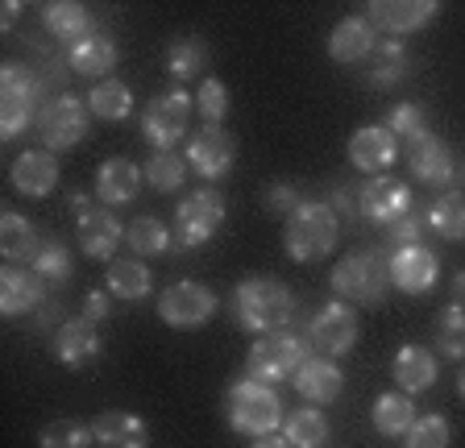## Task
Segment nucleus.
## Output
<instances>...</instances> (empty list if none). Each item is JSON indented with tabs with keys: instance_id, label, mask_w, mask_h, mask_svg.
<instances>
[{
	"instance_id": "nucleus-1",
	"label": "nucleus",
	"mask_w": 465,
	"mask_h": 448,
	"mask_svg": "<svg viewBox=\"0 0 465 448\" xmlns=\"http://www.w3.org/2000/svg\"><path fill=\"white\" fill-rule=\"evenodd\" d=\"M232 320L253 336L287 332V324L295 320V295L279 278H245L232 295Z\"/></svg>"
},
{
	"instance_id": "nucleus-2",
	"label": "nucleus",
	"mask_w": 465,
	"mask_h": 448,
	"mask_svg": "<svg viewBox=\"0 0 465 448\" xmlns=\"http://www.w3.org/2000/svg\"><path fill=\"white\" fill-rule=\"evenodd\" d=\"M282 241L295 262H320L337 245V212L329 204H300L287 216Z\"/></svg>"
},
{
	"instance_id": "nucleus-3",
	"label": "nucleus",
	"mask_w": 465,
	"mask_h": 448,
	"mask_svg": "<svg viewBox=\"0 0 465 448\" xmlns=\"http://www.w3.org/2000/svg\"><path fill=\"white\" fill-rule=\"evenodd\" d=\"M282 419H287L282 415V403L266 382L245 378L229 390V424L242 432V436H258V440L274 436V428H279Z\"/></svg>"
},
{
	"instance_id": "nucleus-4",
	"label": "nucleus",
	"mask_w": 465,
	"mask_h": 448,
	"mask_svg": "<svg viewBox=\"0 0 465 448\" xmlns=\"http://www.w3.org/2000/svg\"><path fill=\"white\" fill-rule=\"evenodd\" d=\"M332 287H337V295H345L349 303H382L387 299V291L395 283H391V262H382L378 254H349L337 262V270H332Z\"/></svg>"
},
{
	"instance_id": "nucleus-5",
	"label": "nucleus",
	"mask_w": 465,
	"mask_h": 448,
	"mask_svg": "<svg viewBox=\"0 0 465 448\" xmlns=\"http://www.w3.org/2000/svg\"><path fill=\"white\" fill-rule=\"evenodd\" d=\"M224 224V200L221 191L203 187V191H192L183 204L174 208V245L179 249H195V245L213 241Z\"/></svg>"
},
{
	"instance_id": "nucleus-6",
	"label": "nucleus",
	"mask_w": 465,
	"mask_h": 448,
	"mask_svg": "<svg viewBox=\"0 0 465 448\" xmlns=\"http://www.w3.org/2000/svg\"><path fill=\"white\" fill-rule=\"evenodd\" d=\"M303 341L291 336V332H271V336H258L250 349V361H245V374L253 382H279V378H295L303 361Z\"/></svg>"
},
{
	"instance_id": "nucleus-7",
	"label": "nucleus",
	"mask_w": 465,
	"mask_h": 448,
	"mask_svg": "<svg viewBox=\"0 0 465 448\" xmlns=\"http://www.w3.org/2000/svg\"><path fill=\"white\" fill-rule=\"evenodd\" d=\"M187 125H192V96L183 88H171L163 96H154L142 112L145 141L154 150H174V141L187 133Z\"/></svg>"
},
{
	"instance_id": "nucleus-8",
	"label": "nucleus",
	"mask_w": 465,
	"mask_h": 448,
	"mask_svg": "<svg viewBox=\"0 0 465 448\" xmlns=\"http://www.w3.org/2000/svg\"><path fill=\"white\" fill-rule=\"evenodd\" d=\"M92 129V108L79 96H58L38 112V137L46 150H71Z\"/></svg>"
},
{
	"instance_id": "nucleus-9",
	"label": "nucleus",
	"mask_w": 465,
	"mask_h": 448,
	"mask_svg": "<svg viewBox=\"0 0 465 448\" xmlns=\"http://www.w3.org/2000/svg\"><path fill=\"white\" fill-rule=\"evenodd\" d=\"M158 316L171 328H200L216 316V295L203 283H174L158 299Z\"/></svg>"
},
{
	"instance_id": "nucleus-10",
	"label": "nucleus",
	"mask_w": 465,
	"mask_h": 448,
	"mask_svg": "<svg viewBox=\"0 0 465 448\" xmlns=\"http://www.w3.org/2000/svg\"><path fill=\"white\" fill-rule=\"evenodd\" d=\"M187 166L200 179H224L232 166V137L221 125H203L200 133L187 137Z\"/></svg>"
},
{
	"instance_id": "nucleus-11",
	"label": "nucleus",
	"mask_w": 465,
	"mask_h": 448,
	"mask_svg": "<svg viewBox=\"0 0 465 448\" xmlns=\"http://www.w3.org/2000/svg\"><path fill=\"white\" fill-rule=\"evenodd\" d=\"M312 341L324 353H349L358 345V312L349 303H324L316 316H312Z\"/></svg>"
},
{
	"instance_id": "nucleus-12",
	"label": "nucleus",
	"mask_w": 465,
	"mask_h": 448,
	"mask_svg": "<svg viewBox=\"0 0 465 448\" xmlns=\"http://www.w3.org/2000/svg\"><path fill=\"white\" fill-rule=\"evenodd\" d=\"M436 0H374L366 9L370 25L387 34H416L436 17Z\"/></svg>"
},
{
	"instance_id": "nucleus-13",
	"label": "nucleus",
	"mask_w": 465,
	"mask_h": 448,
	"mask_svg": "<svg viewBox=\"0 0 465 448\" xmlns=\"http://www.w3.org/2000/svg\"><path fill=\"white\" fill-rule=\"evenodd\" d=\"M361 216H370L374 224H395L399 216L411 212V191L403 187V179H391V175H378L361 187Z\"/></svg>"
},
{
	"instance_id": "nucleus-14",
	"label": "nucleus",
	"mask_w": 465,
	"mask_h": 448,
	"mask_svg": "<svg viewBox=\"0 0 465 448\" xmlns=\"http://www.w3.org/2000/svg\"><path fill=\"white\" fill-rule=\"evenodd\" d=\"M399 158V137L387 125H361L349 137V162L358 166L361 175H378Z\"/></svg>"
},
{
	"instance_id": "nucleus-15",
	"label": "nucleus",
	"mask_w": 465,
	"mask_h": 448,
	"mask_svg": "<svg viewBox=\"0 0 465 448\" xmlns=\"http://www.w3.org/2000/svg\"><path fill=\"white\" fill-rule=\"evenodd\" d=\"M407 166H411V175L424 179V183H453L457 175V162H453V150L440 141L436 133H424L420 141H411L407 150Z\"/></svg>"
},
{
	"instance_id": "nucleus-16",
	"label": "nucleus",
	"mask_w": 465,
	"mask_h": 448,
	"mask_svg": "<svg viewBox=\"0 0 465 448\" xmlns=\"http://www.w3.org/2000/svg\"><path fill=\"white\" fill-rule=\"evenodd\" d=\"M436 254L424 249V245H411V249H399L391 254V283L407 295H424L428 287L436 283Z\"/></svg>"
},
{
	"instance_id": "nucleus-17",
	"label": "nucleus",
	"mask_w": 465,
	"mask_h": 448,
	"mask_svg": "<svg viewBox=\"0 0 465 448\" xmlns=\"http://www.w3.org/2000/svg\"><path fill=\"white\" fill-rule=\"evenodd\" d=\"M142 179H145V170H137V162H129V158H108L96 170V195L108 208L134 204L137 191H142Z\"/></svg>"
},
{
	"instance_id": "nucleus-18",
	"label": "nucleus",
	"mask_w": 465,
	"mask_h": 448,
	"mask_svg": "<svg viewBox=\"0 0 465 448\" xmlns=\"http://www.w3.org/2000/svg\"><path fill=\"white\" fill-rule=\"evenodd\" d=\"M121 241H125V229H121V220H116L108 208H92L87 216H79V249H84L87 258L104 262V258L116 254Z\"/></svg>"
},
{
	"instance_id": "nucleus-19",
	"label": "nucleus",
	"mask_w": 465,
	"mask_h": 448,
	"mask_svg": "<svg viewBox=\"0 0 465 448\" xmlns=\"http://www.w3.org/2000/svg\"><path fill=\"white\" fill-rule=\"evenodd\" d=\"M9 179L21 195H34V200H38V195H50L58 183V158L50 154V150H25V154L13 162Z\"/></svg>"
},
{
	"instance_id": "nucleus-20",
	"label": "nucleus",
	"mask_w": 465,
	"mask_h": 448,
	"mask_svg": "<svg viewBox=\"0 0 465 448\" xmlns=\"http://www.w3.org/2000/svg\"><path fill=\"white\" fill-rule=\"evenodd\" d=\"M92 436L100 448H150V432L134 411H100Z\"/></svg>"
},
{
	"instance_id": "nucleus-21",
	"label": "nucleus",
	"mask_w": 465,
	"mask_h": 448,
	"mask_svg": "<svg viewBox=\"0 0 465 448\" xmlns=\"http://www.w3.org/2000/svg\"><path fill=\"white\" fill-rule=\"evenodd\" d=\"M96 353H100V332H96V324L87 320V316H79V320H67L63 328H58L54 357L63 361V365L79 370V365H87V361H96Z\"/></svg>"
},
{
	"instance_id": "nucleus-22",
	"label": "nucleus",
	"mask_w": 465,
	"mask_h": 448,
	"mask_svg": "<svg viewBox=\"0 0 465 448\" xmlns=\"http://www.w3.org/2000/svg\"><path fill=\"white\" fill-rule=\"evenodd\" d=\"M345 386V374L337 370V361L329 357H308L295 370V390H300L308 403H332Z\"/></svg>"
},
{
	"instance_id": "nucleus-23",
	"label": "nucleus",
	"mask_w": 465,
	"mask_h": 448,
	"mask_svg": "<svg viewBox=\"0 0 465 448\" xmlns=\"http://www.w3.org/2000/svg\"><path fill=\"white\" fill-rule=\"evenodd\" d=\"M374 46H378V34L366 17H345L329 34V54L337 63H361L374 54Z\"/></svg>"
},
{
	"instance_id": "nucleus-24",
	"label": "nucleus",
	"mask_w": 465,
	"mask_h": 448,
	"mask_svg": "<svg viewBox=\"0 0 465 448\" xmlns=\"http://www.w3.org/2000/svg\"><path fill=\"white\" fill-rule=\"evenodd\" d=\"M38 303H42V278L34 270L9 266V270L0 274V312L5 316H25Z\"/></svg>"
},
{
	"instance_id": "nucleus-25",
	"label": "nucleus",
	"mask_w": 465,
	"mask_h": 448,
	"mask_svg": "<svg viewBox=\"0 0 465 448\" xmlns=\"http://www.w3.org/2000/svg\"><path fill=\"white\" fill-rule=\"evenodd\" d=\"M42 21H46V30L54 34V38H63L67 46H75V42H84L87 34H92V13H87L84 5H71V0L46 5V9H42Z\"/></svg>"
},
{
	"instance_id": "nucleus-26",
	"label": "nucleus",
	"mask_w": 465,
	"mask_h": 448,
	"mask_svg": "<svg viewBox=\"0 0 465 448\" xmlns=\"http://www.w3.org/2000/svg\"><path fill=\"white\" fill-rule=\"evenodd\" d=\"M416 424V403L407 390H387V394H378L374 403V428L382 436H407Z\"/></svg>"
},
{
	"instance_id": "nucleus-27",
	"label": "nucleus",
	"mask_w": 465,
	"mask_h": 448,
	"mask_svg": "<svg viewBox=\"0 0 465 448\" xmlns=\"http://www.w3.org/2000/svg\"><path fill=\"white\" fill-rule=\"evenodd\" d=\"M395 382L407 390V394H416V390H428L436 382V357L420 345H403L395 353Z\"/></svg>"
},
{
	"instance_id": "nucleus-28",
	"label": "nucleus",
	"mask_w": 465,
	"mask_h": 448,
	"mask_svg": "<svg viewBox=\"0 0 465 448\" xmlns=\"http://www.w3.org/2000/svg\"><path fill=\"white\" fill-rule=\"evenodd\" d=\"M71 67L79 71V75H108V71L116 67V46L113 38H104V34H87L84 42H75V46L67 50Z\"/></svg>"
},
{
	"instance_id": "nucleus-29",
	"label": "nucleus",
	"mask_w": 465,
	"mask_h": 448,
	"mask_svg": "<svg viewBox=\"0 0 465 448\" xmlns=\"http://www.w3.org/2000/svg\"><path fill=\"white\" fill-rule=\"evenodd\" d=\"M0 245H5V258L9 262H34L38 258V233H34V224L25 220L21 212H5L0 216Z\"/></svg>"
},
{
	"instance_id": "nucleus-30",
	"label": "nucleus",
	"mask_w": 465,
	"mask_h": 448,
	"mask_svg": "<svg viewBox=\"0 0 465 448\" xmlns=\"http://www.w3.org/2000/svg\"><path fill=\"white\" fill-rule=\"evenodd\" d=\"M366 67V83L370 88H395L399 79L407 75V50L399 42H378Z\"/></svg>"
},
{
	"instance_id": "nucleus-31",
	"label": "nucleus",
	"mask_w": 465,
	"mask_h": 448,
	"mask_svg": "<svg viewBox=\"0 0 465 448\" xmlns=\"http://www.w3.org/2000/svg\"><path fill=\"white\" fill-rule=\"evenodd\" d=\"M108 291L116 299H142V295H150V270H145L142 258H113V266H108Z\"/></svg>"
},
{
	"instance_id": "nucleus-32",
	"label": "nucleus",
	"mask_w": 465,
	"mask_h": 448,
	"mask_svg": "<svg viewBox=\"0 0 465 448\" xmlns=\"http://www.w3.org/2000/svg\"><path fill=\"white\" fill-rule=\"evenodd\" d=\"M125 241H129V249H134V258H158L174 245V237L166 233V224L158 220V216H137L125 229Z\"/></svg>"
},
{
	"instance_id": "nucleus-33",
	"label": "nucleus",
	"mask_w": 465,
	"mask_h": 448,
	"mask_svg": "<svg viewBox=\"0 0 465 448\" xmlns=\"http://www.w3.org/2000/svg\"><path fill=\"white\" fill-rule=\"evenodd\" d=\"M428 229L440 233L445 241H465V195L461 191H449L440 195L432 208H428Z\"/></svg>"
},
{
	"instance_id": "nucleus-34",
	"label": "nucleus",
	"mask_w": 465,
	"mask_h": 448,
	"mask_svg": "<svg viewBox=\"0 0 465 448\" xmlns=\"http://www.w3.org/2000/svg\"><path fill=\"white\" fill-rule=\"evenodd\" d=\"M87 108H92V117H100V121H125L129 112H134V92H129L121 79H104V83L92 88Z\"/></svg>"
},
{
	"instance_id": "nucleus-35",
	"label": "nucleus",
	"mask_w": 465,
	"mask_h": 448,
	"mask_svg": "<svg viewBox=\"0 0 465 448\" xmlns=\"http://www.w3.org/2000/svg\"><path fill=\"white\" fill-rule=\"evenodd\" d=\"M282 436H287L295 448H320L329 440V419L320 415L316 407H300L282 419Z\"/></svg>"
},
{
	"instance_id": "nucleus-36",
	"label": "nucleus",
	"mask_w": 465,
	"mask_h": 448,
	"mask_svg": "<svg viewBox=\"0 0 465 448\" xmlns=\"http://www.w3.org/2000/svg\"><path fill=\"white\" fill-rule=\"evenodd\" d=\"M203 67H208V46H203L200 38L171 42V50H166V71H171L179 83H192V79H200Z\"/></svg>"
},
{
	"instance_id": "nucleus-37",
	"label": "nucleus",
	"mask_w": 465,
	"mask_h": 448,
	"mask_svg": "<svg viewBox=\"0 0 465 448\" xmlns=\"http://www.w3.org/2000/svg\"><path fill=\"white\" fill-rule=\"evenodd\" d=\"M187 179V158H179L174 150H154L145 162V183H154L158 191H179Z\"/></svg>"
},
{
	"instance_id": "nucleus-38",
	"label": "nucleus",
	"mask_w": 465,
	"mask_h": 448,
	"mask_svg": "<svg viewBox=\"0 0 465 448\" xmlns=\"http://www.w3.org/2000/svg\"><path fill=\"white\" fill-rule=\"evenodd\" d=\"M436 345L453 361L465 357V307L461 303H449L445 312L436 316Z\"/></svg>"
},
{
	"instance_id": "nucleus-39",
	"label": "nucleus",
	"mask_w": 465,
	"mask_h": 448,
	"mask_svg": "<svg viewBox=\"0 0 465 448\" xmlns=\"http://www.w3.org/2000/svg\"><path fill=\"white\" fill-rule=\"evenodd\" d=\"M29 266H34V274H38L42 283H67L71 278V249L63 241H46Z\"/></svg>"
},
{
	"instance_id": "nucleus-40",
	"label": "nucleus",
	"mask_w": 465,
	"mask_h": 448,
	"mask_svg": "<svg viewBox=\"0 0 465 448\" xmlns=\"http://www.w3.org/2000/svg\"><path fill=\"white\" fill-rule=\"evenodd\" d=\"M29 125H38V108H34V100H25V96H0V133L17 137V133H25Z\"/></svg>"
},
{
	"instance_id": "nucleus-41",
	"label": "nucleus",
	"mask_w": 465,
	"mask_h": 448,
	"mask_svg": "<svg viewBox=\"0 0 465 448\" xmlns=\"http://www.w3.org/2000/svg\"><path fill=\"white\" fill-rule=\"evenodd\" d=\"M92 428L75 424V419H54L42 432V448H92Z\"/></svg>"
},
{
	"instance_id": "nucleus-42",
	"label": "nucleus",
	"mask_w": 465,
	"mask_h": 448,
	"mask_svg": "<svg viewBox=\"0 0 465 448\" xmlns=\"http://www.w3.org/2000/svg\"><path fill=\"white\" fill-rule=\"evenodd\" d=\"M453 432H449L445 415H420L407 432V448H449Z\"/></svg>"
},
{
	"instance_id": "nucleus-43",
	"label": "nucleus",
	"mask_w": 465,
	"mask_h": 448,
	"mask_svg": "<svg viewBox=\"0 0 465 448\" xmlns=\"http://www.w3.org/2000/svg\"><path fill=\"white\" fill-rule=\"evenodd\" d=\"M387 129L395 137H407V146L411 141H420V137L428 133V121H424V108L420 104H395L387 117Z\"/></svg>"
},
{
	"instance_id": "nucleus-44",
	"label": "nucleus",
	"mask_w": 465,
	"mask_h": 448,
	"mask_svg": "<svg viewBox=\"0 0 465 448\" xmlns=\"http://www.w3.org/2000/svg\"><path fill=\"white\" fill-rule=\"evenodd\" d=\"M195 108L208 117V125H221V117L229 112V92H224L221 79H203L200 92H195Z\"/></svg>"
},
{
	"instance_id": "nucleus-45",
	"label": "nucleus",
	"mask_w": 465,
	"mask_h": 448,
	"mask_svg": "<svg viewBox=\"0 0 465 448\" xmlns=\"http://www.w3.org/2000/svg\"><path fill=\"white\" fill-rule=\"evenodd\" d=\"M0 96L38 100V79H34V71H29V67H17V63H9V67L0 71Z\"/></svg>"
},
{
	"instance_id": "nucleus-46",
	"label": "nucleus",
	"mask_w": 465,
	"mask_h": 448,
	"mask_svg": "<svg viewBox=\"0 0 465 448\" xmlns=\"http://www.w3.org/2000/svg\"><path fill=\"white\" fill-rule=\"evenodd\" d=\"M424 229H428V220H420V216L407 212V216H399L395 224H387V245L395 249V254L399 249H411V245H420V233H424Z\"/></svg>"
},
{
	"instance_id": "nucleus-47",
	"label": "nucleus",
	"mask_w": 465,
	"mask_h": 448,
	"mask_svg": "<svg viewBox=\"0 0 465 448\" xmlns=\"http://www.w3.org/2000/svg\"><path fill=\"white\" fill-rule=\"evenodd\" d=\"M262 200H266V208H271V212H282V216H291L295 208L303 204L291 183H274V187H266V195H262Z\"/></svg>"
},
{
	"instance_id": "nucleus-48",
	"label": "nucleus",
	"mask_w": 465,
	"mask_h": 448,
	"mask_svg": "<svg viewBox=\"0 0 465 448\" xmlns=\"http://www.w3.org/2000/svg\"><path fill=\"white\" fill-rule=\"evenodd\" d=\"M84 316L92 324H100V320H108V299H104V291H92L87 295V303H84Z\"/></svg>"
},
{
	"instance_id": "nucleus-49",
	"label": "nucleus",
	"mask_w": 465,
	"mask_h": 448,
	"mask_svg": "<svg viewBox=\"0 0 465 448\" xmlns=\"http://www.w3.org/2000/svg\"><path fill=\"white\" fill-rule=\"evenodd\" d=\"M67 208H71V212H75V216H87V212H92V208H96V204H92V200H87L84 191H71Z\"/></svg>"
},
{
	"instance_id": "nucleus-50",
	"label": "nucleus",
	"mask_w": 465,
	"mask_h": 448,
	"mask_svg": "<svg viewBox=\"0 0 465 448\" xmlns=\"http://www.w3.org/2000/svg\"><path fill=\"white\" fill-rule=\"evenodd\" d=\"M253 448H295V444H291L287 436H262V440H258V444H253Z\"/></svg>"
},
{
	"instance_id": "nucleus-51",
	"label": "nucleus",
	"mask_w": 465,
	"mask_h": 448,
	"mask_svg": "<svg viewBox=\"0 0 465 448\" xmlns=\"http://www.w3.org/2000/svg\"><path fill=\"white\" fill-rule=\"evenodd\" d=\"M453 303H461V307H465V270L453 278Z\"/></svg>"
},
{
	"instance_id": "nucleus-52",
	"label": "nucleus",
	"mask_w": 465,
	"mask_h": 448,
	"mask_svg": "<svg viewBox=\"0 0 465 448\" xmlns=\"http://www.w3.org/2000/svg\"><path fill=\"white\" fill-rule=\"evenodd\" d=\"M0 13H5V17H0V21H5V25H13V21H17V13H21V5H17V0H9V5H5V9H0Z\"/></svg>"
},
{
	"instance_id": "nucleus-53",
	"label": "nucleus",
	"mask_w": 465,
	"mask_h": 448,
	"mask_svg": "<svg viewBox=\"0 0 465 448\" xmlns=\"http://www.w3.org/2000/svg\"><path fill=\"white\" fill-rule=\"evenodd\" d=\"M457 390H461V399H465V370H461V378H457Z\"/></svg>"
}]
</instances>
